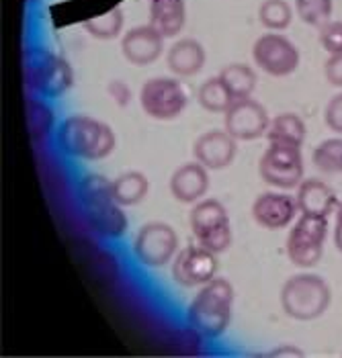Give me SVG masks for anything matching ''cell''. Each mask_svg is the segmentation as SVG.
Masks as SVG:
<instances>
[{"label": "cell", "mask_w": 342, "mask_h": 358, "mask_svg": "<svg viewBox=\"0 0 342 358\" xmlns=\"http://www.w3.org/2000/svg\"><path fill=\"white\" fill-rule=\"evenodd\" d=\"M169 189L178 203H199L209 189V170L197 160L178 166L172 172Z\"/></svg>", "instance_id": "obj_17"}, {"label": "cell", "mask_w": 342, "mask_h": 358, "mask_svg": "<svg viewBox=\"0 0 342 358\" xmlns=\"http://www.w3.org/2000/svg\"><path fill=\"white\" fill-rule=\"evenodd\" d=\"M148 191H150V180L145 178V174L138 172V170L123 172L121 176H117L113 180L115 201L121 207L140 205L143 199H145Z\"/></svg>", "instance_id": "obj_22"}, {"label": "cell", "mask_w": 342, "mask_h": 358, "mask_svg": "<svg viewBox=\"0 0 342 358\" xmlns=\"http://www.w3.org/2000/svg\"><path fill=\"white\" fill-rule=\"evenodd\" d=\"M334 246L339 252H342V201L336 209V221H334Z\"/></svg>", "instance_id": "obj_34"}, {"label": "cell", "mask_w": 342, "mask_h": 358, "mask_svg": "<svg viewBox=\"0 0 342 358\" xmlns=\"http://www.w3.org/2000/svg\"><path fill=\"white\" fill-rule=\"evenodd\" d=\"M295 13L306 25L320 29L332 21L334 0H295Z\"/></svg>", "instance_id": "obj_29"}, {"label": "cell", "mask_w": 342, "mask_h": 358, "mask_svg": "<svg viewBox=\"0 0 342 358\" xmlns=\"http://www.w3.org/2000/svg\"><path fill=\"white\" fill-rule=\"evenodd\" d=\"M134 254L148 268H162L178 254V236L164 221H150L134 240Z\"/></svg>", "instance_id": "obj_10"}, {"label": "cell", "mask_w": 342, "mask_h": 358, "mask_svg": "<svg viewBox=\"0 0 342 358\" xmlns=\"http://www.w3.org/2000/svg\"><path fill=\"white\" fill-rule=\"evenodd\" d=\"M23 76L31 90L45 99H57L74 84L70 64L48 48H31L23 55Z\"/></svg>", "instance_id": "obj_5"}, {"label": "cell", "mask_w": 342, "mask_h": 358, "mask_svg": "<svg viewBox=\"0 0 342 358\" xmlns=\"http://www.w3.org/2000/svg\"><path fill=\"white\" fill-rule=\"evenodd\" d=\"M140 105L148 117L156 121H172L187 109L189 94L178 80L158 76L143 83L140 90Z\"/></svg>", "instance_id": "obj_9"}, {"label": "cell", "mask_w": 342, "mask_h": 358, "mask_svg": "<svg viewBox=\"0 0 342 358\" xmlns=\"http://www.w3.org/2000/svg\"><path fill=\"white\" fill-rule=\"evenodd\" d=\"M252 59L264 74L275 76V78H283V76L293 74L299 68L301 55L289 37L273 31V33L260 35L255 41Z\"/></svg>", "instance_id": "obj_11"}, {"label": "cell", "mask_w": 342, "mask_h": 358, "mask_svg": "<svg viewBox=\"0 0 342 358\" xmlns=\"http://www.w3.org/2000/svg\"><path fill=\"white\" fill-rule=\"evenodd\" d=\"M258 21L269 31H285L293 21V8L287 0H262L258 6Z\"/></svg>", "instance_id": "obj_26"}, {"label": "cell", "mask_w": 342, "mask_h": 358, "mask_svg": "<svg viewBox=\"0 0 342 358\" xmlns=\"http://www.w3.org/2000/svg\"><path fill=\"white\" fill-rule=\"evenodd\" d=\"M113 129L88 115L66 117L57 129V145L64 154L83 160H103L115 150Z\"/></svg>", "instance_id": "obj_2"}, {"label": "cell", "mask_w": 342, "mask_h": 358, "mask_svg": "<svg viewBox=\"0 0 342 358\" xmlns=\"http://www.w3.org/2000/svg\"><path fill=\"white\" fill-rule=\"evenodd\" d=\"M312 162L324 174H342V138L320 141L312 152Z\"/></svg>", "instance_id": "obj_27"}, {"label": "cell", "mask_w": 342, "mask_h": 358, "mask_svg": "<svg viewBox=\"0 0 342 358\" xmlns=\"http://www.w3.org/2000/svg\"><path fill=\"white\" fill-rule=\"evenodd\" d=\"M304 170L301 148L289 143H269L258 160L260 178L279 191L297 189L304 180Z\"/></svg>", "instance_id": "obj_7"}, {"label": "cell", "mask_w": 342, "mask_h": 358, "mask_svg": "<svg viewBox=\"0 0 342 358\" xmlns=\"http://www.w3.org/2000/svg\"><path fill=\"white\" fill-rule=\"evenodd\" d=\"M27 129L35 143L43 141L54 129V113L41 99H27Z\"/></svg>", "instance_id": "obj_25"}, {"label": "cell", "mask_w": 342, "mask_h": 358, "mask_svg": "<svg viewBox=\"0 0 342 358\" xmlns=\"http://www.w3.org/2000/svg\"><path fill=\"white\" fill-rule=\"evenodd\" d=\"M224 115H226V119H224L226 131L238 141L260 139L262 136H266V129L271 125L266 109L252 96L236 99Z\"/></svg>", "instance_id": "obj_13"}, {"label": "cell", "mask_w": 342, "mask_h": 358, "mask_svg": "<svg viewBox=\"0 0 342 358\" xmlns=\"http://www.w3.org/2000/svg\"><path fill=\"white\" fill-rule=\"evenodd\" d=\"M297 199L283 191H266L258 194L252 203V217L260 227L277 231L291 225L297 215Z\"/></svg>", "instance_id": "obj_14"}, {"label": "cell", "mask_w": 342, "mask_h": 358, "mask_svg": "<svg viewBox=\"0 0 342 358\" xmlns=\"http://www.w3.org/2000/svg\"><path fill=\"white\" fill-rule=\"evenodd\" d=\"M234 309V287L228 278H213L201 287L189 305V326L207 338H220L229 328Z\"/></svg>", "instance_id": "obj_3"}, {"label": "cell", "mask_w": 342, "mask_h": 358, "mask_svg": "<svg viewBox=\"0 0 342 358\" xmlns=\"http://www.w3.org/2000/svg\"><path fill=\"white\" fill-rule=\"evenodd\" d=\"M220 78L226 83L234 99H248V96H252L258 83L257 72L250 66H246V64H229V66H226L220 72Z\"/></svg>", "instance_id": "obj_24"}, {"label": "cell", "mask_w": 342, "mask_h": 358, "mask_svg": "<svg viewBox=\"0 0 342 358\" xmlns=\"http://www.w3.org/2000/svg\"><path fill=\"white\" fill-rule=\"evenodd\" d=\"M109 94L113 96V101L119 107H125L129 103V99H131V90L123 80H113L109 84Z\"/></svg>", "instance_id": "obj_33"}, {"label": "cell", "mask_w": 342, "mask_h": 358, "mask_svg": "<svg viewBox=\"0 0 342 358\" xmlns=\"http://www.w3.org/2000/svg\"><path fill=\"white\" fill-rule=\"evenodd\" d=\"M164 52V35L148 25L129 29L121 37V54L134 66H150Z\"/></svg>", "instance_id": "obj_16"}, {"label": "cell", "mask_w": 342, "mask_h": 358, "mask_svg": "<svg viewBox=\"0 0 342 358\" xmlns=\"http://www.w3.org/2000/svg\"><path fill=\"white\" fill-rule=\"evenodd\" d=\"M295 199H297V207L301 213L315 215V217H328L330 213H336L339 203H341L336 193L332 191V187L315 178L301 180Z\"/></svg>", "instance_id": "obj_18"}, {"label": "cell", "mask_w": 342, "mask_h": 358, "mask_svg": "<svg viewBox=\"0 0 342 358\" xmlns=\"http://www.w3.org/2000/svg\"><path fill=\"white\" fill-rule=\"evenodd\" d=\"M218 254L203 248L201 244H191L180 250L172 260V278L180 287L193 289L203 287L218 275Z\"/></svg>", "instance_id": "obj_12"}, {"label": "cell", "mask_w": 342, "mask_h": 358, "mask_svg": "<svg viewBox=\"0 0 342 358\" xmlns=\"http://www.w3.org/2000/svg\"><path fill=\"white\" fill-rule=\"evenodd\" d=\"M324 76L328 84L342 88V54L328 55L326 64H324Z\"/></svg>", "instance_id": "obj_32"}, {"label": "cell", "mask_w": 342, "mask_h": 358, "mask_svg": "<svg viewBox=\"0 0 342 358\" xmlns=\"http://www.w3.org/2000/svg\"><path fill=\"white\" fill-rule=\"evenodd\" d=\"M191 229L203 248L222 254L231 246L234 234L229 223L228 209L218 199H201L191 211Z\"/></svg>", "instance_id": "obj_6"}, {"label": "cell", "mask_w": 342, "mask_h": 358, "mask_svg": "<svg viewBox=\"0 0 342 358\" xmlns=\"http://www.w3.org/2000/svg\"><path fill=\"white\" fill-rule=\"evenodd\" d=\"M236 99L231 96L226 83L218 76L207 78L197 90V103L209 113H226Z\"/></svg>", "instance_id": "obj_23"}, {"label": "cell", "mask_w": 342, "mask_h": 358, "mask_svg": "<svg viewBox=\"0 0 342 358\" xmlns=\"http://www.w3.org/2000/svg\"><path fill=\"white\" fill-rule=\"evenodd\" d=\"M193 156L207 170H224L238 156V139L226 129H211L195 139Z\"/></svg>", "instance_id": "obj_15"}, {"label": "cell", "mask_w": 342, "mask_h": 358, "mask_svg": "<svg viewBox=\"0 0 342 358\" xmlns=\"http://www.w3.org/2000/svg\"><path fill=\"white\" fill-rule=\"evenodd\" d=\"M324 121L328 125V129H332L334 134L342 136V92L334 94L326 109H324Z\"/></svg>", "instance_id": "obj_31"}, {"label": "cell", "mask_w": 342, "mask_h": 358, "mask_svg": "<svg viewBox=\"0 0 342 358\" xmlns=\"http://www.w3.org/2000/svg\"><path fill=\"white\" fill-rule=\"evenodd\" d=\"M332 303V291L322 276L299 273L289 276L281 289V307L291 320L314 322L322 317Z\"/></svg>", "instance_id": "obj_4"}, {"label": "cell", "mask_w": 342, "mask_h": 358, "mask_svg": "<svg viewBox=\"0 0 342 358\" xmlns=\"http://www.w3.org/2000/svg\"><path fill=\"white\" fill-rule=\"evenodd\" d=\"M308 136L306 121L295 113H281L275 119H271V125L266 129L269 143H289L301 148Z\"/></svg>", "instance_id": "obj_21"}, {"label": "cell", "mask_w": 342, "mask_h": 358, "mask_svg": "<svg viewBox=\"0 0 342 358\" xmlns=\"http://www.w3.org/2000/svg\"><path fill=\"white\" fill-rule=\"evenodd\" d=\"M318 39L328 55L342 54V21H328L326 25H322Z\"/></svg>", "instance_id": "obj_30"}, {"label": "cell", "mask_w": 342, "mask_h": 358, "mask_svg": "<svg viewBox=\"0 0 342 358\" xmlns=\"http://www.w3.org/2000/svg\"><path fill=\"white\" fill-rule=\"evenodd\" d=\"M328 238V217L306 215L293 223L287 236V256L299 268H312L324 254V244Z\"/></svg>", "instance_id": "obj_8"}, {"label": "cell", "mask_w": 342, "mask_h": 358, "mask_svg": "<svg viewBox=\"0 0 342 358\" xmlns=\"http://www.w3.org/2000/svg\"><path fill=\"white\" fill-rule=\"evenodd\" d=\"M78 199L92 231L103 238H121L127 231V215L115 201L113 182L103 174H86L78 182Z\"/></svg>", "instance_id": "obj_1"}, {"label": "cell", "mask_w": 342, "mask_h": 358, "mask_svg": "<svg viewBox=\"0 0 342 358\" xmlns=\"http://www.w3.org/2000/svg\"><path fill=\"white\" fill-rule=\"evenodd\" d=\"M205 59H207L205 48L199 41L185 37L171 45V50L166 54V66L172 74H176L180 78H191L203 70Z\"/></svg>", "instance_id": "obj_19"}, {"label": "cell", "mask_w": 342, "mask_h": 358, "mask_svg": "<svg viewBox=\"0 0 342 358\" xmlns=\"http://www.w3.org/2000/svg\"><path fill=\"white\" fill-rule=\"evenodd\" d=\"M150 25L166 37H176L187 25L185 0H150Z\"/></svg>", "instance_id": "obj_20"}, {"label": "cell", "mask_w": 342, "mask_h": 358, "mask_svg": "<svg viewBox=\"0 0 342 358\" xmlns=\"http://www.w3.org/2000/svg\"><path fill=\"white\" fill-rule=\"evenodd\" d=\"M123 23H125L123 10L121 8H111V10L103 13V15L86 19L85 29L88 31V35H92L94 39L109 41V39L119 37V33L123 31Z\"/></svg>", "instance_id": "obj_28"}]
</instances>
